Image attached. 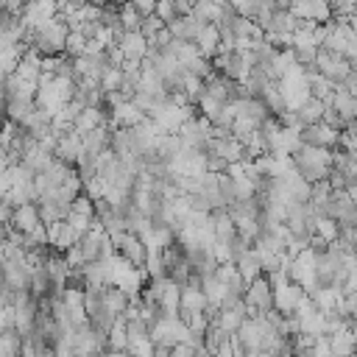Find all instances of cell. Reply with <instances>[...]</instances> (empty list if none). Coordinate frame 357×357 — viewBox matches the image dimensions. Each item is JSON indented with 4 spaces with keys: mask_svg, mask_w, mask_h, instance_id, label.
<instances>
[{
    "mask_svg": "<svg viewBox=\"0 0 357 357\" xmlns=\"http://www.w3.org/2000/svg\"><path fill=\"white\" fill-rule=\"evenodd\" d=\"M332 153L335 151H321V148H307V145H298L293 153H290V167L293 173L307 181V184H315V181H326L329 170H332Z\"/></svg>",
    "mask_w": 357,
    "mask_h": 357,
    "instance_id": "6da1fadb",
    "label": "cell"
},
{
    "mask_svg": "<svg viewBox=\"0 0 357 357\" xmlns=\"http://www.w3.org/2000/svg\"><path fill=\"white\" fill-rule=\"evenodd\" d=\"M243 307H245V318H259L268 310H273V287H271V279L265 273L245 284Z\"/></svg>",
    "mask_w": 357,
    "mask_h": 357,
    "instance_id": "7a4b0ae2",
    "label": "cell"
},
{
    "mask_svg": "<svg viewBox=\"0 0 357 357\" xmlns=\"http://www.w3.org/2000/svg\"><path fill=\"white\" fill-rule=\"evenodd\" d=\"M36 226H42V218H39V209H36L33 201L20 204V206L11 209L8 229H14V231H20V234H28V231H33Z\"/></svg>",
    "mask_w": 357,
    "mask_h": 357,
    "instance_id": "3957f363",
    "label": "cell"
},
{
    "mask_svg": "<svg viewBox=\"0 0 357 357\" xmlns=\"http://www.w3.org/2000/svg\"><path fill=\"white\" fill-rule=\"evenodd\" d=\"M100 296H103L106 310H109L114 318L126 315V312H128V307H131V301H134L126 290H120V287H117V284H112V282H106V284L100 287Z\"/></svg>",
    "mask_w": 357,
    "mask_h": 357,
    "instance_id": "277c9868",
    "label": "cell"
},
{
    "mask_svg": "<svg viewBox=\"0 0 357 357\" xmlns=\"http://www.w3.org/2000/svg\"><path fill=\"white\" fill-rule=\"evenodd\" d=\"M206 296L201 293V287H178V315H195V312H204L206 310Z\"/></svg>",
    "mask_w": 357,
    "mask_h": 357,
    "instance_id": "5b68a950",
    "label": "cell"
},
{
    "mask_svg": "<svg viewBox=\"0 0 357 357\" xmlns=\"http://www.w3.org/2000/svg\"><path fill=\"white\" fill-rule=\"evenodd\" d=\"M243 321H245V307H237V310H218V315L212 318V326H218V329L226 332V335H234Z\"/></svg>",
    "mask_w": 357,
    "mask_h": 357,
    "instance_id": "8992f818",
    "label": "cell"
},
{
    "mask_svg": "<svg viewBox=\"0 0 357 357\" xmlns=\"http://www.w3.org/2000/svg\"><path fill=\"white\" fill-rule=\"evenodd\" d=\"M231 265L237 268V273L243 276V282H245V284H248L251 279L262 276V268H259V257H257V251H254V248H248L245 254H240V257H237Z\"/></svg>",
    "mask_w": 357,
    "mask_h": 357,
    "instance_id": "52a82bcc",
    "label": "cell"
},
{
    "mask_svg": "<svg viewBox=\"0 0 357 357\" xmlns=\"http://www.w3.org/2000/svg\"><path fill=\"white\" fill-rule=\"evenodd\" d=\"M329 351L332 357H354V329L329 335Z\"/></svg>",
    "mask_w": 357,
    "mask_h": 357,
    "instance_id": "ba28073f",
    "label": "cell"
},
{
    "mask_svg": "<svg viewBox=\"0 0 357 357\" xmlns=\"http://www.w3.org/2000/svg\"><path fill=\"white\" fill-rule=\"evenodd\" d=\"M139 17H151L153 14V8H156V0H126Z\"/></svg>",
    "mask_w": 357,
    "mask_h": 357,
    "instance_id": "9c48e42d",
    "label": "cell"
}]
</instances>
